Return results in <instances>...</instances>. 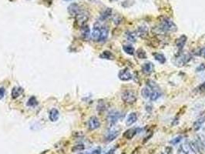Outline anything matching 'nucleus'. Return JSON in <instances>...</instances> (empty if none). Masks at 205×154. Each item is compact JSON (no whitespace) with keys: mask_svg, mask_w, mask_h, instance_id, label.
I'll list each match as a JSON object with an SVG mask.
<instances>
[{"mask_svg":"<svg viewBox=\"0 0 205 154\" xmlns=\"http://www.w3.org/2000/svg\"><path fill=\"white\" fill-rule=\"evenodd\" d=\"M161 96V89H156V90L151 91V94L150 96V99L151 101H156Z\"/></svg>","mask_w":205,"mask_h":154,"instance_id":"nucleus-23","label":"nucleus"},{"mask_svg":"<svg viewBox=\"0 0 205 154\" xmlns=\"http://www.w3.org/2000/svg\"><path fill=\"white\" fill-rule=\"evenodd\" d=\"M108 36H109V29L107 26L101 27V33L100 38V42H105L107 39Z\"/></svg>","mask_w":205,"mask_h":154,"instance_id":"nucleus-19","label":"nucleus"},{"mask_svg":"<svg viewBox=\"0 0 205 154\" xmlns=\"http://www.w3.org/2000/svg\"><path fill=\"white\" fill-rule=\"evenodd\" d=\"M151 88L148 87L147 86H146V87L143 88V89L141 90V95L143 96V98H144V99H148V98H150V96H151Z\"/></svg>","mask_w":205,"mask_h":154,"instance_id":"nucleus-28","label":"nucleus"},{"mask_svg":"<svg viewBox=\"0 0 205 154\" xmlns=\"http://www.w3.org/2000/svg\"><path fill=\"white\" fill-rule=\"evenodd\" d=\"M100 57L101 59H109V60L114 59V56L113 55L112 52H109V51H103L102 53L100 55Z\"/></svg>","mask_w":205,"mask_h":154,"instance_id":"nucleus-27","label":"nucleus"},{"mask_svg":"<svg viewBox=\"0 0 205 154\" xmlns=\"http://www.w3.org/2000/svg\"><path fill=\"white\" fill-rule=\"evenodd\" d=\"M123 50L130 56H133L135 52L134 48L132 46H130V45H125V46H123Z\"/></svg>","mask_w":205,"mask_h":154,"instance_id":"nucleus-26","label":"nucleus"},{"mask_svg":"<svg viewBox=\"0 0 205 154\" xmlns=\"http://www.w3.org/2000/svg\"><path fill=\"white\" fill-rule=\"evenodd\" d=\"M114 153H115V148L111 149V150H109V151L106 152L105 154H114Z\"/></svg>","mask_w":205,"mask_h":154,"instance_id":"nucleus-39","label":"nucleus"},{"mask_svg":"<svg viewBox=\"0 0 205 154\" xmlns=\"http://www.w3.org/2000/svg\"><path fill=\"white\" fill-rule=\"evenodd\" d=\"M126 37H127V40L130 41V43H136L137 36L136 33H134V32L127 31V33H126Z\"/></svg>","mask_w":205,"mask_h":154,"instance_id":"nucleus-22","label":"nucleus"},{"mask_svg":"<svg viewBox=\"0 0 205 154\" xmlns=\"http://www.w3.org/2000/svg\"><path fill=\"white\" fill-rule=\"evenodd\" d=\"M182 138L183 137H182L181 136H177V137H175V138H174L173 139H171V140L170 141V143L172 144V145H177V144L180 143V141L182 140Z\"/></svg>","mask_w":205,"mask_h":154,"instance_id":"nucleus-31","label":"nucleus"},{"mask_svg":"<svg viewBox=\"0 0 205 154\" xmlns=\"http://www.w3.org/2000/svg\"><path fill=\"white\" fill-rule=\"evenodd\" d=\"M160 30L164 33H174L177 30L176 24L171 19L163 17L160 21Z\"/></svg>","mask_w":205,"mask_h":154,"instance_id":"nucleus-1","label":"nucleus"},{"mask_svg":"<svg viewBox=\"0 0 205 154\" xmlns=\"http://www.w3.org/2000/svg\"><path fill=\"white\" fill-rule=\"evenodd\" d=\"M111 15H112V10H111V9H106L102 13H101L100 19V20L104 21L109 18Z\"/></svg>","mask_w":205,"mask_h":154,"instance_id":"nucleus-25","label":"nucleus"},{"mask_svg":"<svg viewBox=\"0 0 205 154\" xmlns=\"http://www.w3.org/2000/svg\"><path fill=\"white\" fill-rule=\"evenodd\" d=\"M148 33H149V29L145 25H140L136 30L137 36L141 38H146L148 36Z\"/></svg>","mask_w":205,"mask_h":154,"instance_id":"nucleus-8","label":"nucleus"},{"mask_svg":"<svg viewBox=\"0 0 205 154\" xmlns=\"http://www.w3.org/2000/svg\"><path fill=\"white\" fill-rule=\"evenodd\" d=\"M49 120H51L52 122H56L58 120H59V113L56 109H52L49 112Z\"/></svg>","mask_w":205,"mask_h":154,"instance_id":"nucleus-20","label":"nucleus"},{"mask_svg":"<svg viewBox=\"0 0 205 154\" xmlns=\"http://www.w3.org/2000/svg\"><path fill=\"white\" fill-rule=\"evenodd\" d=\"M65 1H69V0H65Z\"/></svg>","mask_w":205,"mask_h":154,"instance_id":"nucleus-40","label":"nucleus"},{"mask_svg":"<svg viewBox=\"0 0 205 154\" xmlns=\"http://www.w3.org/2000/svg\"><path fill=\"white\" fill-rule=\"evenodd\" d=\"M100 126V122L96 116L90 117L88 121V128L90 130H95Z\"/></svg>","mask_w":205,"mask_h":154,"instance_id":"nucleus-6","label":"nucleus"},{"mask_svg":"<svg viewBox=\"0 0 205 154\" xmlns=\"http://www.w3.org/2000/svg\"><path fill=\"white\" fill-rule=\"evenodd\" d=\"M35 105H37V100L34 96H32L31 98H30L27 102V106H35Z\"/></svg>","mask_w":205,"mask_h":154,"instance_id":"nucleus-30","label":"nucleus"},{"mask_svg":"<svg viewBox=\"0 0 205 154\" xmlns=\"http://www.w3.org/2000/svg\"><path fill=\"white\" fill-rule=\"evenodd\" d=\"M205 123V116H201L198 118L196 121L193 123V128L195 131H198L203 126V124Z\"/></svg>","mask_w":205,"mask_h":154,"instance_id":"nucleus-18","label":"nucleus"},{"mask_svg":"<svg viewBox=\"0 0 205 154\" xmlns=\"http://www.w3.org/2000/svg\"><path fill=\"white\" fill-rule=\"evenodd\" d=\"M189 148L194 154H202L201 153V147H200L198 142H194V141H190L189 143Z\"/></svg>","mask_w":205,"mask_h":154,"instance_id":"nucleus-13","label":"nucleus"},{"mask_svg":"<svg viewBox=\"0 0 205 154\" xmlns=\"http://www.w3.org/2000/svg\"><path fill=\"white\" fill-rule=\"evenodd\" d=\"M161 154H164V153H161Z\"/></svg>","mask_w":205,"mask_h":154,"instance_id":"nucleus-41","label":"nucleus"},{"mask_svg":"<svg viewBox=\"0 0 205 154\" xmlns=\"http://www.w3.org/2000/svg\"><path fill=\"white\" fill-rule=\"evenodd\" d=\"M101 153V148L100 147H96V148L93 149V150H91L89 153H86L85 154H100Z\"/></svg>","mask_w":205,"mask_h":154,"instance_id":"nucleus-34","label":"nucleus"},{"mask_svg":"<svg viewBox=\"0 0 205 154\" xmlns=\"http://www.w3.org/2000/svg\"><path fill=\"white\" fill-rule=\"evenodd\" d=\"M81 35L83 37V38H85V39H86V38L90 36V30L88 25H85L81 27Z\"/></svg>","mask_w":205,"mask_h":154,"instance_id":"nucleus-24","label":"nucleus"},{"mask_svg":"<svg viewBox=\"0 0 205 154\" xmlns=\"http://www.w3.org/2000/svg\"><path fill=\"white\" fill-rule=\"evenodd\" d=\"M101 27L102 25L99 23L96 22L94 25L93 29V32H92L91 37L92 39L95 42H100V33H101Z\"/></svg>","mask_w":205,"mask_h":154,"instance_id":"nucleus-5","label":"nucleus"},{"mask_svg":"<svg viewBox=\"0 0 205 154\" xmlns=\"http://www.w3.org/2000/svg\"><path fill=\"white\" fill-rule=\"evenodd\" d=\"M177 154H188V151L186 148H185L184 145H181L180 148L178 149Z\"/></svg>","mask_w":205,"mask_h":154,"instance_id":"nucleus-32","label":"nucleus"},{"mask_svg":"<svg viewBox=\"0 0 205 154\" xmlns=\"http://www.w3.org/2000/svg\"><path fill=\"white\" fill-rule=\"evenodd\" d=\"M80 11V6L77 3H72L68 7V12L72 16H76Z\"/></svg>","mask_w":205,"mask_h":154,"instance_id":"nucleus-11","label":"nucleus"},{"mask_svg":"<svg viewBox=\"0 0 205 154\" xmlns=\"http://www.w3.org/2000/svg\"><path fill=\"white\" fill-rule=\"evenodd\" d=\"M137 131H138L137 128H131V129H127L123 134V137H125L127 139H133V136L137 134Z\"/></svg>","mask_w":205,"mask_h":154,"instance_id":"nucleus-16","label":"nucleus"},{"mask_svg":"<svg viewBox=\"0 0 205 154\" xmlns=\"http://www.w3.org/2000/svg\"><path fill=\"white\" fill-rule=\"evenodd\" d=\"M84 146L83 144H78V145L75 146V147L72 148V151L77 152V151H82V150H84Z\"/></svg>","mask_w":205,"mask_h":154,"instance_id":"nucleus-33","label":"nucleus"},{"mask_svg":"<svg viewBox=\"0 0 205 154\" xmlns=\"http://www.w3.org/2000/svg\"><path fill=\"white\" fill-rule=\"evenodd\" d=\"M200 56H201L202 57H204L205 58V47L202 48V49L200 50V52H199Z\"/></svg>","mask_w":205,"mask_h":154,"instance_id":"nucleus-38","label":"nucleus"},{"mask_svg":"<svg viewBox=\"0 0 205 154\" xmlns=\"http://www.w3.org/2000/svg\"><path fill=\"white\" fill-rule=\"evenodd\" d=\"M204 70H205V65L204 63H201V65L198 66L196 69L197 72H202L204 71Z\"/></svg>","mask_w":205,"mask_h":154,"instance_id":"nucleus-35","label":"nucleus"},{"mask_svg":"<svg viewBox=\"0 0 205 154\" xmlns=\"http://www.w3.org/2000/svg\"><path fill=\"white\" fill-rule=\"evenodd\" d=\"M121 99L125 103L130 105L136 102L137 96L133 90H126L121 95Z\"/></svg>","mask_w":205,"mask_h":154,"instance_id":"nucleus-2","label":"nucleus"},{"mask_svg":"<svg viewBox=\"0 0 205 154\" xmlns=\"http://www.w3.org/2000/svg\"><path fill=\"white\" fill-rule=\"evenodd\" d=\"M5 96V89L3 87L0 88V99H2Z\"/></svg>","mask_w":205,"mask_h":154,"instance_id":"nucleus-36","label":"nucleus"},{"mask_svg":"<svg viewBox=\"0 0 205 154\" xmlns=\"http://www.w3.org/2000/svg\"><path fill=\"white\" fill-rule=\"evenodd\" d=\"M153 56H154L155 60H156L157 62H159L160 63H161V64L165 63L166 57H164V54L159 53V52H154V53H153Z\"/></svg>","mask_w":205,"mask_h":154,"instance_id":"nucleus-21","label":"nucleus"},{"mask_svg":"<svg viewBox=\"0 0 205 154\" xmlns=\"http://www.w3.org/2000/svg\"><path fill=\"white\" fill-rule=\"evenodd\" d=\"M137 57L140 58V59H146L147 58L146 52H145L143 49H139L138 50H137Z\"/></svg>","mask_w":205,"mask_h":154,"instance_id":"nucleus-29","label":"nucleus"},{"mask_svg":"<svg viewBox=\"0 0 205 154\" xmlns=\"http://www.w3.org/2000/svg\"><path fill=\"white\" fill-rule=\"evenodd\" d=\"M137 120V115L136 113H130L126 120V125L127 126H130L134 124Z\"/></svg>","mask_w":205,"mask_h":154,"instance_id":"nucleus-15","label":"nucleus"},{"mask_svg":"<svg viewBox=\"0 0 205 154\" xmlns=\"http://www.w3.org/2000/svg\"><path fill=\"white\" fill-rule=\"evenodd\" d=\"M24 90L22 87H19V86H16L13 89H12V92H11V96L12 98L13 99H17L18 97H19L22 93H23Z\"/></svg>","mask_w":205,"mask_h":154,"instance_id":"nucleus-17","label":"nucleus"},{"mask_svg":"<svg viewBox=\"0 0 205 154\" xmlns=\"http://www.w3.org/2000/svg\"><path fill=\"white\" fill-rule=\"evenodd\" d=\"M187 40H188V37H187L185 35H182V36H180V37L176 39V46L178 48L179 50H182V49H183L185 44H186Z\"/></svg>","mask_w":205,"mask_h":154,"instance_id":"nucleus-14","label":"nucleus"},{"mask_svg":"<svg viewBox=\"0 0 205 154\" xmlns=\"http://www.w3.org/2000/svg\"><path fill=\"white\" fill-rule=\"evenodd\" d=\"M119 134H120V131H119L118 129H111L110 131L108 132L107 135H106V141L108 143L112 142L113 140H114V139L119 136Z\"/></svg>","mask_w":205,"mask_h":154,"instance_id":"nucleus-12","label":"nucleus"},{"mask_svg":"<svg viewBox=\"0 0 205 154\" xmlns=\"http://www.w3.org/2000/svg\"><path fill=\"white\" fill-rule=\"evenodd\" d=\"M118 77L122 81H129L132 79V74L129 69L125 68L121 70L118 73Z\"/></svg>","mask_w":205,"mask_h":154,"instance_id":"nucleus-7","label":"nucleus"},{"mask_svg":"<svg viewBox=\"0 0 205 154\" xmlns=\"http://www.w3.org/2000/svg\"><path fill=\"white\" fill-rule=\"evenodd\" d=\"M89 18H90V14H89V12H87V11L81 10L75 16L76 23L80 27L83 26V25H86Z\"/></svg>","mask_w":205,"mask_h":154,"instance_id":"nucleus-3","label":"nucleus"},{"mask_svg":"<svg viewBox=\"0 0 205 154\" xmlns=\"http://www.w3.org/2000/svg\"><path fill=\"white\" fill-rule=\"evenodd\" d=\"M121 117V113L118 111H112L107 116V121L110 126L116 124Z\"/></svg>","mask_w":205,"mask_h":154,"instance_id":"nucleus-4","label":"nucleus"},{"mask_svg":"<svg viewBox=\"0 0 205 154\" xmlns=\"http://www.w3.org/2000/svg\"><path fill=\"white\" fill-rule=\"evenodd\" d=\"M198 89H199V91H201V92H203V91L205 90V82H204V83H201V84L200 85Z\"/></svg>","mask_w":205,"mask_h":154,"instance_id":"nucleus-37","label":"nucleus"},{"mask_svg":"<svg viewBox=\"0 0 205 154\" xmlns=\"http://www.w3.org/2000/svg\"><path fill=\"white\" fill-rule=\"evenodd\" d=\"M190 59V55H188V54H182V55H180L178 58L176 59L175 63L177 64L178 66H182L185 65Z\"/></svg>","mask_w":205,"mask_h":154,"instance_id":"nucleus-9","label":"nucleus"},{"mask_svg":"<svg viewBox=\"0 0 205 154\" xmlns=\"http://www.w3.org/2000/svg\"><path fill=\"white\" fill-rule=\"evenodd\" d=\"M154 66L152 62H147L142 66V71L145 75H151L154 72Z\"/></svg>","mask_w":205,"mask_h":154,"instance_id":"nucleus-10","label":"nucleus"}]
</instances>
